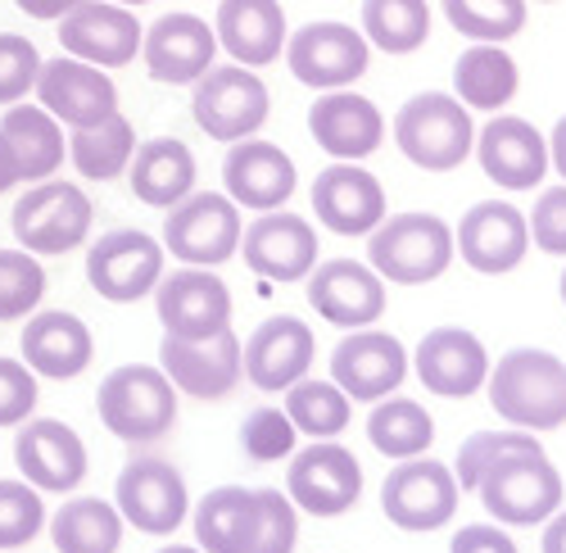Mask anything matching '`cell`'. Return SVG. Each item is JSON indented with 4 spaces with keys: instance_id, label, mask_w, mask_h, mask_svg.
Here are the masks:
<instances>
[{
    "instance_id": "40",
    "label": "cell",
    "mask_w": 566,
    "mask_h": 553,
    "mask_svg": "<svg viewBox=\"0 0 566 553\" xmlns=\"http://www.w3.org/2000/svg\"><path fill=\"white\" fill-rule=\"evenodd\" d=\"M354 399L336 386V382H317V377H300L286 390V418L295 422L300 436L308 440H336L349 427Z\"/></svg>"
},
{
    "instance_id": "44",
    "label": "cell",
    "mask_w": 566,
    "mask_h": 553,
    "mask_svg": "<svg viewBox=\"0 0 566 553\" xmlns=\"http://www.w3.org/2000/svg\"><path fill=\"white\" fill-rule=\"evenodd\" d=\"M45 526L41 490L28 481H0V549H23Z\"/></svg>"
},
{
    "instance_id": "39",
    "label": "cell",
    "mask_w": 566,
    "mask_h": 553,
    "mask_svg": "<svg viewBox=\"0 0 566 553\" xmlns=\"http://www.w3.org/2000/svg\"><path fill=\"white\" fill-rule=\"evenodd\" d=\"M363 36L386 55H412L431 36L427 0H363Z\"/></svg>"
},
{
    "instance_id": "49",
    "label": "cell",
    "mask_w": 566,
    "mask_h": 553,
    "mask_svg": "<svg viewBox=\"0 0 566 553\" xmlns=\"http://www.w3.org/2000/svg\"><path fill=\"white\" fill-rule=\"evenodd\" d=\"M36 408V373L19 358H0V427H19Z\"/></svg>"
},
{
    "instance_id": "50",
    "label": "cell",
    "mask_w": 566,
    "mask_h": 553,
    "mask_svg": "<svg viewBox=\"0 0 566 553\" xmlns=\"http://www.w3.org/2000/svg\"><path fill=\"white\" fill-rule=\"evenodd\" d=\"M449 553H516V544L499 522H471L453 535Z\"/></svg>"
},
{
    "instance_id": "32",
    "label": "cell",
    "mask_w": 566,
    "mask_h": 553,
    "mask_svg": "<svg viewBox=\"0 0 566 553\" xmlns=\"http://www.w3.org/2000/svg\"><path fill=\"white\" fill-rule=\"evenodd\" d=\"M127 181L132 196L150 209H172L177 200H186L196 191V155L177 136H155V142H140L132 150L127 164Z\"/></svg>"
},
{
    "instance_id": "25",
    "label": "cell",
    "mask_w": 566,
    "mask_h": 553,
    "mask_svg": "<svg viewBox=\"0 0 566 553\" xmlns=\"http://www.w3.org/2000/svg\"><path fill=\"white\" fill-rule=\"evenodd\" d=\"M241 254L268 282H304L317 263V232L300 213L268 209L241 232Z\"/></svg>"
},
{
    "instance_id": "46",
    "label": "cell",
    "mask_w": 566,
    "mask_h": 553,
    "mask_svg": "<svg viewBox=\"0 0 566 553\" xmlns=\"http://www.w3.org/2000/svg\"><path fill=\"white\" fill-rule=\"evenodd\" d=\"M526 445H539L535 431H476L458 445V463H453V481L458 490H476L481 472L494 463L499 453L507 449H526Z\"/></svg>"
},
{
    "instance_id": "51",
    "label": "cell",
    "mask_w": 566,
    "mask_h": 553,
    "mask_svg": "<svg viewBox=\"0 0 566 553\" xmlns=\"http://www.w3.org/2000/svg\"><path fill=\"white\" fill-rule=\"evenodd\" d=\"M14 6L28 14V19H41V23H60L77 0H14Z\"/></svg>"
},
{
    "instance_id": "22",
    "label": "cell",
    "mask_w": 566,
    "mask_h": 553,
    "mask_svg": "<svg viewBox=\"0 0 566 553\" xmlns=\"http://www.w3.org/2000/svg\"><path fill=\"white\" fill-rule=\"evenodd\" d=\"M159 367L181 395H196V399H222L245 377L241 373V341H235L231 327H222V332H213L205 341L164 336Z\"/></svg>"
},
{
    "instance_id": "52",
    "label": "cell",
    "mask_w": 566,
    "mask_h": 553,
    "mask_svg": "<svg viewBox=\"0 0 566 553\" xmlns=\"http://www.w3.org/2000/svg\"><path fill=\"white\" fill-rule=\"evenodd\" d=\"M544 553H566V509L544 522Z\"/></svg>"
},
{
    "instance_id": "9",
    "label": "cell",
    "mask_w": 566,
    "mask_h": 553,
    "mask_svg": "<svg viewBox=\"0 0 566 553\" xmlns=\"http://www.w3.org/2000/svg\"><path fill=\"white\" fill-rule=\"evenodd\" d=\"M164 246L136 227H114L86 250V282L109 304H136L155 295L164 276Z\"/></svg>"
},
{
    "instance_id": "10",
    "label": "cell",
    "mask_w": 566,
    "mask_h": 553,
    "mask_svg": "<svg viewBox=\"0 0 566 553\" xmlns=\"http://www.w3.org/2000/svg\"><path fill=\"white\" fill-rule=\"evenodd\" d=\"M114 509L136 531L172 535L186 522V513H191V490H186V477L168 463V458H132V463L118 472Z\"/></svg>"
},
{
    "instance_id": "4",
    "label": "cell",
    "mask_w": 566,
    "mask_h": 553,
    "mask_svg": "<svg viewBox=\"0 0 566 553\" xmlns=\"http://www.w3.org/2000/svg\"><path fill=\"white\" fill-rule=\"evenodd\" d=\"M96 413L118 440L155 445L177 427V386L164 377V367L123 363L101 382Z\"/></svg>"
},
{
    "instance_id": "29",
    "label": "cell",
    "mask_w": 566,
    "mask_h": 553,
    "mask_svg": "<svg viewBox=\"0 0 566 553\" xmlns=\"http://www.w3.org/2000/svg\"><path fill=\"white\" fill-rule=\"evenodd\" d=\"M308 132L332 159L358 164L386 142V118L367 96L340 86V91H322L317 96V105L308 109Z\"/></svg>"
},
{
    "instance_id": "15",
    "label": "cell",
    "mask_w": 566,
    "mask_h": 553,
    "mask_svg": "<svg viewBox=\"0 0 566 553\" xmlns=\"http://www.w3.org/2000/svg\"><path fill=\"white\" fill-rule=\"evenodd\" d=\"M32 91H36L41 109L64 127H91V123L118 114L114 77L96 64H86V60H73V55L41 60V73H36Z\"/></svg>"
},
{
    "instance_id": "7",
    "label": "cell",
    "mask_w": 566,
    "mask_h": 553,
    "mask_svg": "<svg viewBox=\"0 0 566 553\" xmlns=\"http://www.w3.org/2000/svg\"><path fill=\"white\" fill-rule=\"evenodd\" d=\"M268 86L245 64H213L191 82V114L213 142H245L268 123Z\"/></svg>"
},
{
    "instance_id": "47",
    "label": "cell",
    "mask_w": 566,
    "mask_h": 553,
    "mask_svg": "<svg viewBox=\"0 0 566 553\" xmlns=\"http://www.w3.org/2000/svg\"><path fill=\"white\" fill-rule=\"evenodd\" d=\"M41 55L36 45L19 32H0V105H19L36 86Z\"/></svg>"
},
{
    "instance_id": "48",
    "label": "cell",
    "mask_w": 566,
    "mask_h": 553,
    "mask_svg": "<svg viewBox=\"0 0 566 553\" xmlns=\"http://www.w3.org/2000/svg\"><path fill=\"white\" fill-rule=\"evenodd\" d=\"M526 227H531L535 250H544L553 259H566V181H562V187L539 191Z\"/></svg>"
},
{
    "instance_id": "57",
    "label": "cell",
    "mask_w": 566,
    "mask_h": 553,
    "mask_svg": "<svg viewBox=\"0 0 566 553\" xmlns=\"http://www.w3.org/2000/svg\"><path fill=\"white\" fill-rule=\"evenodd\" d=\"M562 304H566V268H562Z\"/></svg>"
},
{
    "instance_id": "16",
    "label": "cell",
    "mask_w": 566,
    "mask_h": 553,
    "mask_svg": "<svg viewBox=\"0 0 566 553\" xmlns=\"http://www.w3.org/2000/svg\"><path fill=\"white\" fill-rule=\"evenodd\" d=\"M453 254H462L467 268L485 276H503L531 254V227L526 213L507 200H481L467 209L453 227Z\"/></svg>"
},
{
    "instance_id": "56",
    "label": "cell",
    "mask_w": 566,
    "mask_h": 553,
    "mask_svg": "<svg viewBox=\"0 0 566 553\" xmlns=\"http://www.w3.org/2000/svg\"><path fill=\"white\" fill-rule=\"evenodd\" d=\"M114 6H127L132 10V6H146V0H114Z\"/></svg>"
},
{
    "instance_id": "26",
    "label": "cell",
    "mask_w": 566,
    "mask_h": 553,
    "mask_svg": "<svg viewBox=\"0 0 566 553\" xmlns=\"http://www.w3.org/2000/svg\"><path fill=\"white\" fill-rule=\"evenodd\" d=\"M412 367H417V382L427 386L431 395L467 399V395H476L485 386L490 354H485L476 332H467V327H431L427 336H421L417 354H412Z\"/></svg>"
},
{
    "instance_id": "17",
    "label": "cell",
    "mask_w": 566,
    "mask_h": 553,
    "mask_svg": "<svg viewBox=\"0 0 566 553\" xmlns=\"http://www.w3.org/2000/svg\"><path fill=\"white\" fill-rule=\"evenodd\" d=\"M14 463L41 494H73L86 481V445L60 418H28L14 431Z\"/></svg>"
},
{
    "instance_id": "13",
    "label": "cell",
    "mask_w": 566,
    "mask_h": 553,
    "mask_svg": "<svg viewBox=\"0 0 566 553\" xmlns=\"http://www.w3.org/2000/svg\"><path fill=\"white\" fill-rule=\"evenodd\" d=\"M367 60H371V45L349 23L322 19V23H308L295 36H286V64L313 91L354 86L367 73Z\"/></svg>"
},
{
    "instance_id": "20",
    "label": "cell",
    "mask_w": 566,
    "mask_h": 553,
    "mask_svg": "<svg viewBox=\"0 0 566 553\" xmlns=\"http://www.w3.org/2000/svg\"><path fill=\"white\" fill-rule=\"evenodd\" d=\"M403 377H408V349L390 332L358 327L332 354V382L358 404H376V399L395 395L403 386Z\"/></svg>"
},
{
    "instance_id": "3",
    "label": "cell",
    "mask_w": 566,
    "mask_h": 553,
    "mask_svg": "<svg viewBox=\"0 0 566 553\" xmlns=\"http://www.w3.org/2000/svg\"><path fill=\"white\" fill-rule=\"evenodd\" d=\"M476 494L499 526H539L562 509V477L544 445L507 449L481 472Z\"/></svg>"
},
{
    "instance_id": "31",
    "label": "cell",
    "mask_w": 566,
    "mask_h": 553,
    "mask_svg": "<svg viewBox=\"0 0 566 553\" xmlns=\"http://www.w3.org/2000/svg\"><path fill=\"white\" fill-rule=\"evenodd\" d=\"M213 36L235 64L263 69V64H272L281 55L291 28H286V10H281V0H222Z\"/></svg>"
},
{
    "instance_id": "35",
    "label": "cell",
    "mask_w": 566,
    "mask_h": 553,
    "mask_svg": "<svg viewBox=\"0 0 566 553\" xmlns=\"http://www.w3.org/2000/svg\"><path fill=\"white\" fill-rule=\"evenodd\" d=\"M123 518L114 503L96 499V494H82L60 503V513L51 518V540L60 553H118L123 544Z\"/></svg>"
},
{
    "instance_id": "5",
    "label": "cell",
    "mask_w": 566,
    "mask_h": 553,
    "mask_svg": "<svg viewBox=\"0 0 566 553\" xmlns=\"http://www.w3.org/2000/svg\"><path fill=\"white\" fill-rule=\"evenodd\" d=\"M395 146L403 150L408 164L427 173H453L476 146V123L471 109L458 96L444 91H421L395 114Z\"/></svg>"
},
{
    "instance_id": "23",
    "label": "cell",
    "mask_w": 566,
    "mask_h": 553,
    "mask_svg": "<svg viewBox=\"0 0 566 553\" xmlns=\"http://www.w3.org/2000/svg\"><path fill=\"white\" fill-rule=\"evenodd\" d=\"M304 282H308V304L345 332L371 327L386 313V282L371 272V263L326 259V263H313Z\"/></svg>"
},
{
    "instance_id": "1",
    "label": "cell",
    "mask_w": 566,
    "mask_h": 553,
    "mask_svg": "<svg viewBox=\"0 0 566 553\" xmlns=\"http://www.w3.org/2000/svg\"><path fill=\"white\" fill-rule=\"evenodd\" d=\"M490 404L516 431H557L566 422V363L548 349H507L490 363Z\"/></svg>"
},
{
    "instance_id": "42",
    "label": "cell",
    "mask_w": 566,
    "mask_h": 553,
    "mask_svg": "<svg viewBox=\"0 0 566 553\" xmlns=\"http://www.w3.org/2000/svg\"><path fill=\"white\" fill-rule=\"evenodd\" d=\"M300 540V513L291 494L281 490H254V526L241 544V553H295Z\"/></svg>"
},
{
    "instance_id": "45",
    "label": "cell",
    "mask_w": 566,
    "mask_h": 553,
    "mask_svg": "<svg viewBox=\"0 0 566 553\" xmlns=\"http://www.w3.org/2000/svg\"><path fill=\"white\" fill-rule=\"evenodd\" d=\"M295 422L286 418V408H254L241 422V449L254 463H281V458L295 453Z\"/></svg>"
},
{
    "instance_id": "12",
    "label": "cell",
    "mask_w": 566,
    "mask_h": 553,
    "mask_svg": "<svg viewBox=\"0 0 566 553\" xmlns=\"http://www.w3.org/2000/svg\"><path fill=\"white\" fill-rule=\"evenodd\" d=\"M458 481L453 468L436 463V458H403L390 468L381 486V509L399 531H440L458 513Z\"/></svg>"
},
{
    "instance_id": "8",
    "label": "cell",
    "mask_w": 566,
    "mask_h": 553,
    "mask_svg": "<svg viewBox=\"0 0 566 553\" xmlns=\"http://www.w3.org/2000/svg\"><path fill=\"white\" fill-rule=\"evenodd\" d=\"M241 232L245 222L231 196L191 191L164 218V250H172V259H181L186 268H218L241 250Z\"/></svg>"
},
{
    "instance_id": "11",
    "label": "cell",
    "mask_w": 566,
    "mask_h": 553,
    "mask_svg": "<svg viewBox=\"0 0 566 553\" xmlns=\"http://www.w3.org/2000/svg\"><path fill=\"white\" fill-rule=\"evenodd\" d=\"M286 494L295 509H304L313 518H340L363 499V468L345 445L313 440L308 449L291 453Z\"/></svg>"
},
{
    "instance_id": "54",
    "label": "cell",
    "mask_w": 566,
    "mask_h": 553,
    "mask_svg": "<svg viewBox=\"0 0 566 553\" xmlns=\"http://www.w3.org/2000/svg\"><path fill=\"white\" fill-rule=\"evenodd\" d=\"M19 181V168H14V155H10V142L0 136V196H6L10 187Z\"/></svg>"
},
{
    "instance_id": "37",
    "label": "cell",
    "mask_w": 566,
    "mask_h": 553,
    "mask_svg": "<svg viewBox=\"0 0 566 553\" xmlns=\"http://www.w3.org/2000/svg\"><path fill=\"white\" fill-rule=\"evenodd\" d=\"M132 150H136V132L123 114H109V118L91 123V127H73V136H69V159L91 181L123 177L127 164H132Z\"/></svg>"
},
{
    "instance_id": "43",
    "label": "cell",
    "mask_w": 566,
    "mask_h": 553,
    "mask_svg": "<svg viewBox=\"0 0 566 553\" xmlns=\"http://www.w3.org/2000/svg\"><path fill=\"white\" fill-rule=\"evenodd\" d=\"M45 295V268L28 250H0V322L36 313Z\"/></svg>"
},
{
    "instance_id": "18",
    "label": "cell",
    "mask_w": 566,
    "mask_h": 553,
    "mask_svg": "<svg viewBox=\"0 0 566 553\" xmlns=\"http://www.w3.org/2000/svg\"><path fill=\"white\" fill-rule=\"evenodd\" d=\"M140 28L136 14L127 6H114V0H77V6L60 19V45L64 55L86 60L96 69H123L136 60L140 51Z\"/></svg>"
},
{
    "instance_id": "33",
    "label": "cell",
    "mask_w": 566,
    "mask_h": 553,
    "mask_svg": "<svg viewBox=\"0 0 566 553\" xmlns=\"http://www.w3.org/2000/svg\"><path fill=\"white\" fill-rule=\"evenodd\" d=\"M0 136L10 142L19 181H45L64 164V127L45 114L41 105H6Z\"/></svg>"
},
{
    "instance_id": "27",
    "label": "cell",
    "mask_w": 566,
    "mask_h": 553,
    "mask_svg": "<svg viewBox=\"0 0 566 553\" xmlns=\"http://www.w3.org/2000/svg\"><path fill=\"white\" fill-rule=\"evenodd\" d=\"M313 213L336 237H367L386 218V191L363 164L336 159L313 181Z\"/></svg>"
},
{
    "instance_id": "38",
    "label": "cell",
    "mask_w": 566,
    "mask_h": 553,
    "mask_svg": "<svg viewBox=\"0 0 566 553\" xmlns=\"http://www.w3.org/2000/svg\"><path fill=\"white\" fill-rule=\"evenodd\" d=\"M254 526V490L218 486L196 503V544L205 553H241Z\"/></svg>"
},
{
    "instance_id": "28",
    "label": "cell",
    "mask_w": 566,
    "mask_h": 553,
    "mask_svg": "<svg viewBox=\"0 0 566 553\" xmlns=\"http://www.w3.org/2000/svg\"><path fill=\"white\" fill-rule=\"evenodd\" d=\"M222 181H227V196L235 209H254V213H268V209H281L291 196H295V159L272 146V142H231L227 159H222Z\"/></svg>"
},
{
    "instance_id": "34",
    "label": "cell",
    "mask_w": 566,
    "mask_h": 553,
    "mask_svg": "<svg viewBox=\"0 0 566 553\" xmlns=\"http://www.w3.org/2000/svg\"><path fill=\"white\" fill-rule=\"evenodd\" d=\"M516 60L494 41H476L471 51L458 55L453 64V91L467 109H485V114H499L503 105H512L516 96Z\"/></svg>"
},
{
    "instance_id": "21",
    "label": "cell",
    "mask_w": 566,
    "mask_h": 553,
    "mask_svg": "<svg viewBox=\"0 0 566 553\" xmlns=\"http://www.w3.org/2000/svg\"><path fill=\"white\" fill-rule=\"evenodd\" d=\"M471 155L481 159L485 177L499 181L503 191H535L548 173V136L516 114H494L476 132Z\"/></svg>"
},
{
    "instance_id": "41",
    "label": "cell",
    "mask_w": 566,
    "mask_h": 553,
    "mask_svg": "<svg viewBox=\"0 0 566 553\" xmlns=\"http://www.w3.org/2000/svg\"><path fill=\"white\" fill-rule=\"evenodd\" d=\"M444 19L471 41H512L526 28V0H444Z\"/></svg>"
},
{
    "instance_id": "30",
    "label": "cell",
    "mask_w": 566,
    "mask_h": 553,
    "mask_svg": "<svg viewBox=\"0 0 566 553\" xmlns=\"http://www.w3.org/2000/svg\"><path fill=\"white\" fill-rule=\"evenodd\" d=\"M91 354H96V341H91V327L77 313H64V309L28 313L23 358H28V367L36 377L73 382L91 367Z\"/></svg>"
},
{
    "instance_id": "6",
    "label": "cell",
    "mask_w": 566,
    "mask_h": 553,
    "mask_svg": "<svg viewBox=\"0 0 566 553\" xmlns=\"http://www.w3.org/2000/svg\"><path fill=\"white\" fill-rule=\"evenodd\" d=\"M91 209L86 191L77 181H32V187L19 196L14 213H10V227L28 254H69V250H82L86 237H91Z\"/></svg>"
},
{
    "instance_id": "55",
    "label": "cell",
    "mask_w": 566,
    "mask_h": 553,
    "mask_svg": "<svg viewBox=\"0 0 566 553\" xmlns=\"http://www.w3.org/2000/svg\"><path fill=\"white\" fill-rule=\"evenodd\" d=\"M159 553H205V549L200 544H164Z\"/></svg>"
},
{
    "instance_id": "14",
    "label": "cell",
    "mask_w": 566,
    "mask_h": 553,
    "mask_svg": "<svg viewBox=\"0 0 566 553\" xmlns=\"http://www.w3.org/2000/svg\"><path fill=\"white\" fill-rule=\"evenodd\" d=\"M155 304H159L164 336H177V341H205L231 327V291L213 268H177L159 276Z\"/></svg>"
},
{
    "instance_id": "53",
    "label": "cell",
    "mask_w": 566,
    "mask_h": 553,
    "mask_svg": "<svg viewBox=\"0 0 566 553\" xmlns=\"http://www.w3.org/2000/svg\"><path fill=\"white\" fill-rule=\"evenodd\" d=\"M548 168H557V177H566V118H557V127L548 136Z\"/></svg>"
},
{
    "instance_id": "24",
    "label": "cell",
    "mask_w": 566,
    "mask_h": 553,
    "mask_svg": "<svg viewBox=\"0 0 566 553\" xmlns=\"http://www.w3.org/2000/svg\"><path fill=\"white\" fill-rule=\"evenodd\" d=\"M146 73L164 86H191L218 60V36L200 14H164L140 32Z\"/></svg>"
},
{
    "instance_id": "36",
    "label": "cell",
    "mask_w": 566,
    "mask_h": 553,
    "mask_svg": "<svg viewBox=\"0 0 566 553\" xmlns=\"http://www.w3.org/2000/svg\"><path fill=\"white\" fill-rule=\"evenodd\" d=\"M367 440L376 445V453H386V458H395V463H403V458H417V453L431 449L436 418L417 399L386 395V399H376L371 418H367Z\"/></svg>"
},
{
    "instance_id": "19",
    "label": "cell",
    "mask_w": 566,
    "mask_h": 553,
    "mask_svg": "<svg viewBox=\"0 0 566 553\" xmlns=\"http://www.w3.org/2000/svg\"><path fill=\"white\" fill-rule=\"evenodd\" d=\"M317 354V336L308 322L281 313L254 327V336L241 345V373L250 377V386H259L263 395H281L291 390L300 377H308Z\"/></svg>"
},
{
    "instance_id": "2",
    "label": "cell",
    "mask_w": 566,
    "mask_h": 553,
    "mask_svg": "<svg viewBox=\"0 0 566 553\" xmlns=\"http://www.w3.org/2000/svg\"><path fill=\"white\" fill-rule=\"evenodd\" d=\"M367 259L381 282L427 286L453 263V227L440 213H386L367 232Z\"/></svg>"
}]
</instances>
